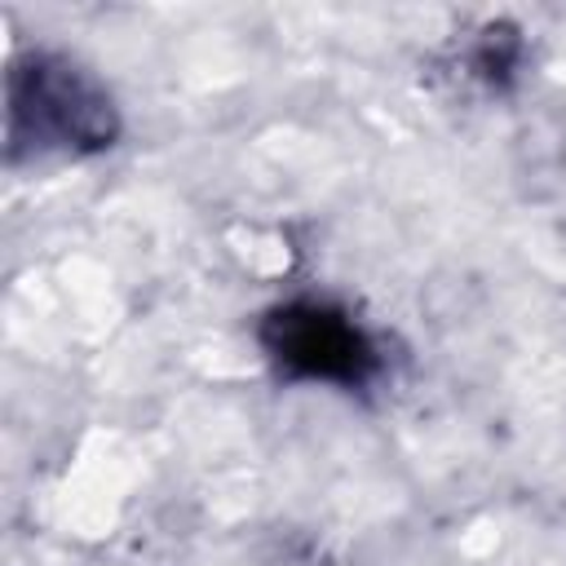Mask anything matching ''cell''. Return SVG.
Instances as JSON below:
<instances>
[{
    "instance_id": "cell-1",
    "label": "cell",
    "mask_w": 566,
    "mask_h": 566,
    "mask_svg": "<svg viewBox=\"0 0 566 566\" xmlns=\"http://www.w3.org/2000/svg\"><path fill=\"white\" fill-rule=\"evenodd\" d=\"M22 128L40 150H97L111 146L115 115L71 62L31 57V66H18L9 84V133L22 137Z\"/></svg>"
},
{
    "instance_id": "cell-2",
    "label": "cell",
    "mask_w": 566,
    "mask_h": 566,
    "mask_svg": "<svg viewBox=\"0 0 566 566\" xmlns=\"http://www.w3.org/2000/svg\"><path fill=\"white\" fill-rule=\"evenodd\" d=\"M265 345L283 371L305 376V380L358 385L376 371V349L367 332L340 310L314 305V301L274 310L265 323Z\"/></svg>"
}]
</instances>
